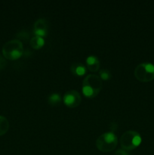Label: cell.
<instances>
[{
  "mask_svg": "<svg viewBox=\"0 0 154 155\" xmlns=\"http://www.w3.org/2000/svg\"><path fill=\"white\" fill-rule=\"evenodd\" d=\"M88 68L91 72H95L100 68V61L97 57L94 55L88 56L86 59Z\"/></svg>",
  "mask_w": 154,
  "mask_h": 155,
  "instance_id": "8",
  "label": "cell"
},
{
  "mask_svg": "<svg viewBox=\"0 0 154 155\" xmlns=\"http://www.w3.org/2000/svg\"><path fill=\"white\" fill-rule=\"evenodd\" d=\"M115 155H128V153L125 151V150H118L116 153H115Z\"/></svg>",
  "mask_w": 154,
  "mask_h": 155,
  "instance_id": "15",
  "label": "cell"
},
{
  "mask_svg": "<svg viewBox=\"0 0 154 155\" xmlns=\"http://www.w3.org/2000/svg\"><path fill=\"white\" fill-rule=\"evenodd\" d=\"M141 143V136L134 130H128L122 135L120 139L121 147L125 151H131Z\"/></svg>",
  "mask_w": 154,
  "mask_h": 155,
  "instance_id": "3",
  "label": "cell"
},
{
  "mask_svg": "<svg viewBox=\"0 0 154 155\" xmlns=\"http://www.w3.org/2000/svg\"><path fill=\"white\" fill-rule=\"evenodd\" d=\"M5 64H6L5 59L3 57H2V56H0V70L3 69V68L5 67Z\"/></svg>",
  "mask_w": 154,
  "mask_h": 155,
  "instance_id": "14",
  "label": "cell"
},
{
  "mask_svg": "<svg viewBox=\"0 0 154 155\" xmlns=\"http://www.w3.org/2000/svg\"><path fill=\"white\" fill-rule=\"evenodd\" d=\"M60 101V95L57 93L51 94L48 98V102L51 104H56Z\"/></svg>",
  "mask_w": 154,
  "mask_h": 155,
  "instance_id": "12",
  "label": "cell"
},
{
  "mask_svg": "<svg viewBox=\"0 0 154 155\" xmlns=\"http://www.w3.org/2000/svg\"><path fill=\"white\" fill-rule=\"evenodd\" d=\"M47 30H48V26H47L46 20L43 18H39L35 22L34 33L36 36H41V37L46 36Z\"/></svg>",
  "mask_w": 154,
  "mask_h": 155,
  "instance_id": "7",
  "label": "cell"
},
{
  "mask_svg": "<svg viewBox=\"0 0 154 155\" xmlns=\"http://www.w3.org/2000/svg\"><path fill=\"white\" fill-rule=\"evenodd\" d=\"M30 45L33 47V48H36V49H39L40 48L42 45L45 43V40L42 37L39 36H35L33 38H31L30 39Z\"/></svg>",
  "mask_w": 154,
  "mask_h": 155,
  "instance_id": "9",
  "label": "cell"
},
{
  "mask_svg": "<svg viewBox=\"0 0 154 155\" xmlns=\"http://www.w3.org/2000/svg\"><path fill=\"white\" fill-rule=\"evenodd\" d=\"M81 95L77 91L69 90L64 94L63 101L65 104L70 107H75L81 102Z\"/></svg>",
  "mask_w": 154,
  "mask_h": 155,
  "instance_id": "6",
  "label": "cell"
},
{
  "mask_svg": "<svg viewBox=\"0 0 154 155\" xmlns=\"http://www.w3.org/2000/svg\"><path fill=\"white\" fill-rule=\"evenodd\" d=\"M134 76L142 82H149L154 79V65L151 63H142L136 67Z\"/></svg>",
  "mask_w": 154,
  "mask_h": 155,
  "instance_id": "5",
  "label": "cell"
},
{
  "mask_svg": "<svg viewBox=\"0 0 154 155\" xmlns=\"http://www.w3.org/2000/svg\"><path fill=\"white\" fill-rule=\"evenodd\" d=\"M102 88V80L96 74H89L82 82V92L86 97L92 98L99 93Z\"/></svg>",
  "mask_w": 154,
  "mask_h": 155,
  "instance_id": "1",
  "label": "cell"
},
{
  "mask_svg": "<svg viewBox=\"0 0 154 155\" xmlns=\"http://www.w3.org/2000/svg\"><path fill=\"white\" fill-rule=\"evenodd\" d=\"M71 71L75 75L82 76L86 72V69L82 64L79 63H74L71 66Z\"/></svg>",
  "mask_w": 154,
  "mask_h": 155,
  "instance_id": "10",
  "label": "cell"
},
{
  "mask_svg": "<svg viewBox=\"0 0 154 155\" xmlns=\"http://www.w3.org/2000/svg\"><path fill=\"white\" fill-rule=\"evenodd\" d=\"M23 51V43L19 39H11L8 41L2 47L3 55L9 60L19 58L22 55Z\"/></svg>",
  "mask_w": 154,
  "mask_h": 155,
  "instance_id": "2",
  "label": "cell"
},
{
  "mask_svg": "<svg viewBox=\"0 0 154 155\" xmlns=\"http://www.w3.org/2000/svg\"><path fill=\"white\" fill-rule=\"evenodd\" d=\"M9 122L7 118L0 115V136L4 135L8 130Z\"/></svg>",
  "mask_w": 154,
  "mask_h": 155,
  "instance_id": "11",
  "label": "cell"
},
{
  "mask_svg": "<svg viewBox=\"0 0 154 155\" xmlns=\"http://www.w3.org/2000/svg\"><path fill=\"white\" fill-rule=\"evenodd\" d=\"M100 76H101V79L105 80H109L110 78V77H111L110 71L105 69H103L101 71H100Z\"/></svg>",
  "mask_w": 154,
  "mask_h": 155,
  "instance_id": "13",
  "label": "cell"
},
{
  "mask_svg": "<svg viewBox=\"0 0 154 155\" xmlns=\"http://www.w3.org/2000/svg\"><path fill=\"white\" fill-rule=\"evenodd\" d=\"M118 144V139L116 135L112 132L103 133L98 138L96 145L102 152H110L115 149Z\"/></svg>",
  "mask_w": 154,
  "mask_h": 155,
  "instance_id": "4",
  "label": "cell"
}]
</instances>
